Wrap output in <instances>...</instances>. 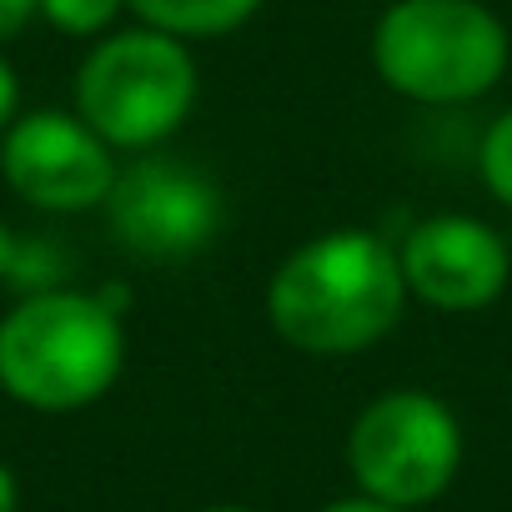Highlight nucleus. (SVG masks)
<instances>
[{"label":"nucleus","mask_w":512,"mask_h":512,"mask_svg":"<svg viewBox=\"0 0 512 512\" xmlns=\"http://www.w3.org/2000/svg\"><path fill=\"white\" fill-rule=\"evenodd\" d=\"M407 302L397 251L372 231H327L292 251L267 292L282 342L312 357H347L382 342Z\"/></svg>","instance_id":"1"},{"label":"nucleus","mask_w":512,"mask_h":512,"mask_svg":"<svg viewBox=\"0 0 512 512\" xmlns=\"http://www.w3.org/2000/svg\"><path fill=\"white\" fill-rule=\"evenodd\" d=\"M126 362L121 312L96 292L51 287L0 322V387L36 412H76L111 392Z\"/></svg>","instance_id":"2"},{"label":"nucleus","mask_w":512,"mask_h":512,"mask_svg":"<svg viewBox=\"0 0 512 512\" xmlns=\"http://www.w3.org/2000/svg\"><path fill=\"white\" fill-rule=\"evenodd\" d=\"M377 76L422 106L487 96L507 66V31L477 0H397L372 31Z\"/></svg>","instance_id":"3"},{"label":"nucleus","mask_w":512,"mask_h":512,"mask_svg":"<svg viewBox=\"0 0 512 512\" xmlns=\"http://www.w3.org/2000/svg\"><path fill=\"white\" fill-rule=\"evenodd\" d=\"M196 101L191 51L166 31H121L101 41L76 76V116L121 151L166 141Z\"/></svg>","instance_id":"4"},{"label":"nucleus","mask_w":512,"mask_h":512,"mask_svg":"<svg viewBox=\"0 0 512 512\" xmlns=\"http://www.w3.org/2000/svg\"><path fill=\"white\" fill-rule=\"evenodd\" d=\"M347 467L367 497L412 512L452 487L462 467V427L432 392H382L352 422Z\"/></svg>","instance_id":"5"},{"label":"nucleus","mask_w":512,"mask_h":512,"mask_svg":"<svg viewBox=\"0 0 512 512\" xmlns=\"http://www.w3.org/2000/svg\"><path fill=\"white\" fill-rule=\"evenodd\" d=\"M111 231L146 262H181L216 241L226 206L206 171L176 156H146L116 171L106 196Z\"/></svg>","instance_id":"6"},{"label":"nucleus","mask_w":512,"mask_h":512,"mask_svg":"<svg viewBox=\"0 0 512 512\" xmlns=\"http://www.w3.org/2000/svg\"><path fill=\"white\" fill-rule=\"evenodd\" d=\"M0 176L41 211H91L111 196V146L71 111H31L6 126Z\"/></svg>","instance_id":"7"},{"label":"nucleus","mask_w":512,"mask_h":512,"mask_svg":"<svg viewBox=\"0 0 512 512\" xmlns=\"http://www.w3.org/2000/svg\"><path fill=\"white\" fill-rule=\"evenodd\" d=\"M402 282L437 312H477L507 287V241L477 216H432L402 251Z\"/></svg>","instance_id":"8"},{"label":"nucleus","mask_w":512,"mask_h":512,"mask_svg":"<svg viewBox=\"0 0 512 512\" xmlns=\"http://www.w3.org/2000/svg\"><path fill=\"white\" fill-rule=\"evenodd\" d=\"M126 6L151 31L186 41V36H226V31L246 26L262 0H126Z\"/></svg>","instance_id":"9"},{"label":"nucleus","mask_w":512,"mask_h":512,"mask_svg":"<svg viewBox=\"0 0 512 512\" xmlns=\"http://www.w3.org/2000/svg\"><path fill=\"white\" fill-rule=\"evenodd\" d=\"M66 251L46 236H21L0 221V282L16 287L21 297H36V292H51L66 282Z\"/></svg>","instance_id":"10"},{"label":"nucleus","mask_w":512,"mask_h":512,"mask_svg":"<svg viewBox=\"0 0 512 512\" xmlns=\"http://www.w3.org/2000/svg\"><path fill=\"white\" fill-rule=\"evenodd\" d=\"M126 0H36V11L66 36H96L116 21Z\"/></svg>","instance_id":"11"},{"label":"nucleus","mask_w":512,"mask_h":512,"mask_svg":"<svg viewBox=\"0 0 512 512\" xmlns=\"http://www.w3.org/2000/svg\"><path fill=\"white\" fill-rule=\"evenodd\" d=\"M482 181L497 201L512 206V111H502L482 136Z\"/></svg>","instance_id":"12"},{"label":"nucleus","mask_w":512,"mask_h":512,"mask_svg":"<svg viewBox=\"0 0 512 512\" xmlns=\"http://www.w3.org/2000/svg\"><path fill=\"white\" fill-rule=\"evenodd\" d=\"M16 106H21V86H16V71H11V61L0 56V131H6V126L16 121Z\"/></svg>","instance_id":"13"},{"label":"nucleus","mask_w":512,"mask_h":512,"mask_svg":"<svg viewBox=\"0 0 512 512\" xmlns=\"http://www.w3.org/2000/svg\"><path fill=\"white\" fill-rule=\"evenodd\" d=\"M31 16H36V0H0V41L16 36Z\"/></svg>","instance_id":"14"},{"label":"nucleus","mask_w":512,"mask_h":512,"mask_svg":"<svg viewBox=\"0 0 512 512\" xmlns=\"http://www.w3.org/2000/svg\"><path fill=\"white\" fill-rule=\"evenodd\" d=\"M322 512H402V507H387V502H377V497H342V502H332V507H322Z\"/></svg>","instance_id":"15"},{"label":"nucleus","mask_w":512,"mask_h":512,"mask_svg":"<svg viewBox=\"0 0 512 512\" xmlns=\"http://www.w3.org/2000/svg\"><path fill=\"white\" fill-rule=\"evenodd\" d=\"M21 507V487H16V472L0 462V512H16Z\"/></svg>","instance_id":"16"},{"label":"nucleus","mask_w":512,"mask_h":512,"mask_svg":"<svg viewBox=\"0 0 512 512\" xmlns=\"http://www.w3.org/2000/svg\"><path fill=\"white\" fill-rule=\"evenodd\" d=\"M206 512H251V507H206Z\"/></svg>","instance_id":"17"}]
</instances>
